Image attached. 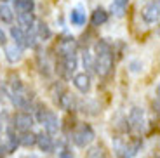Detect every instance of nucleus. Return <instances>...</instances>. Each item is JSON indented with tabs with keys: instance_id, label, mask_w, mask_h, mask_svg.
<instances>
[{
	"instance_id": "nucleus-1",
	"label": "nucleus",
	"mask_w": 160,
	"mask_h": 158,
	"mask_svg": "<svg viewBox=\"0 0 160 158\" xmlns=\"http://www.w3.org/2000/svg\"><path fill=\"white\" fill-rule=\"evenodd\" d=\"M94 51H96V63H94L96 73L101 78H106L113 70V49L106 40L101 38L96 42Z\"/></svg>"
},
{
	"instance_id": "nucleus-2",
	"label": "nucleus",
	"mask_w": 160,
	"mask_h": 158,
	"mask_svg": "<svg viewBox=\"0 0 160 158\" xmlns=\"http://www.w3.org/2000/svg\"><path fill=\"white\" fill-rule=\"evenodd\" d=\"M37 118H38V122L44 125L45 134L52 136V134L58 132V129H59V118H58L56 113H52V111L42 108V110H38V116H37Z\"/></svg>"
},
{
	"instance_id": "nucleus-3",
	"label": "nucleus",
	"mask_w": 160,
	"mask_h": 158,
	"mask_svg": "<svg viewBox=\"0 0 160 158\" xmlns=\"http://www.w3.org/2000/svg\"><path fill=\"white\" fill-rule=\"evenodd\" d=\"M94 137H96V134L92 131V127L87 125V123H82V125L73 132V142H75L78 148L89 146V144L94 141Z\"/></svg>"
},
{
	"instance_id": "nucleus-4",
	"label": "nucleus",
	"mask_w": 160,
	"mask_h": 158,
	"mask_svg": "<svg viewBox=\"0 0 160 158\" xmlns=\"http://www.w3.org/2000/svg\"><path fill=\"white\" fill-rule=\"evenodd\" d=\"M141 16H143V19L146 21V23L153 24L158 21V16H160V5H158V0H153V2H150V4H146L143 7V11H141Z\"/></svg>"
},
{
	"instance_id": "nucleus-5",
	"label": "nucleus",
	"mask_w": 160,
	"mask_h": 158,
	"mask_svg": "<svg viewBox=\"0 0 160 158\" xmlns=\"http://www.w3.org/2000/svg\"><path fill=\"white\" fill-rule=\"evenodd\" d=\"M12 125H14V129H18L21 132H28L33 125V116L30 113H24V111L23 113H16L14 118H12Z\"/></svg>"
},
{
	"instance_id": "nucleus-6",
	"label": "nucleus",
	"mask_w": 160,
	"mask_h": 158,
	"mask_svg": "<svg viewBox=\"0 0 160 158\" xmlns=\"http://www.w3.org/2000/svg\"><path fill=\"white\" fill-rule=\"evenodd\" d=\"M77 51V40L73 37H63V40L58 45V52H59L61 57H66V56H75Z\"/></svg>"
},
{
	"instance_id": "nucleus-7",
	"label": "nucleus",
	"mask_w": 160,
	"mask_h": 158,
	"mask_svg": "<svg viewBox=\"0 0 160 158\" xmlns=\"http://www.w3.org/2000/svg\"><path fill=\"white\" fill-rule=\"evenodd\" d=\"M73 85H75L77 89H78L82 94H87L89 91H91V77H89V73H77L75 77H73Z\"/></svg>"
},
{
	"instance_id": "nucleus-8",
	"label": "nucleus",
	"mask_w": 160,
	"mask_h": 158,
	"mask_svg": "<svg viewBox=\"0 0 160 158\" xmlns=\"http://www.w3.org/2000/svg\"><path fill=\"white\" fill-rule=\"evenodd\" d=\"M129 123L136 131H141L144 127V113L141 108H132L131 110V113H129Z\"/></svg>"
},
{
	"instance_id": "nucleus-9",
	"label": "nucleus",
	"mask_w": 160,
	"mask_h": 158,
	"mask_svg": "<svg viewBox=\"0 0 160 158\" xmlns=\"http://www.w3.org/2000/svg\"><path fill=\"white\" fill-rule=\"evenodd\" d=\"M35 144H38V148L42 151H45V153H51V151L54 150V141H52V137L49 134H44V132L37 134V142Z\"/></svg>"
},
{
	"instance_id": "nucleus-10",
	"label": "nucleus",
	"mask_w": 160,
	"mask_h": 158,
	"mask_svg": "<svg viewBox=\"0 0 160 158\" xmlns=\"http://www.w3.org/2000/svg\"><path fill=\"white\" fill-rule=\"evenodd\" d=\"M5 57H7V61L12 64L18 63V61H21V57H23V49L16 44L7 45V47H5Z\"/></svg>"
},
{
	"instance_id": "nucleus-11",
	"label": "nucleus",
	"mask_w": 160,
	"mask_h": 158,
	"mask_svg": "<svg viewBox=\"0 0 160 158\" xmlns=\"http://www.w3.org/2000/svg\"><path fill=\"white\" fill-rule=\"evenodd\" d=\"M77 68V57L75 56H66V57H61V70H63L64 77H72V73Z\"/></svg>"
},
{
	"instance_id": "nucleus-12",
	"label": "nucleus",
	"mask_w": 160,
	"mask_h": 158,
	"mask_svg": "<svg viewBox=\"0 0 160 158\" xmlns=\"http://www.w3.org/2000/svg\"><path fill=\"white\" fill-rule=\"evenodd\" d=\"M18 23H19L21 30H32L35 24V16L33 12H18Z\"/></svg>"
},
{
	"instance_id": "nucleus-13",
	"label": "nucleus",
	"mask_w": 160,
	"mask_h": 158,
	"mask_svg": "<svg viewBox=\"0 0 160 158\" xmlns=\"http://www.w3.org/2000/svg\"><path fill=\"white\" fill-rule=\"evenodd\" d=\"M106 21H108V12L104 11L103 7H98L96 11L92 12V16H91L92 26H101V24H104Z\"/></svg>"
},
{
	"instance_id": "nucleus-14",
	"label": "nucleus",
	"mask_w": 160,
	"mask_h": 158,
	"mask_svg": "<svg viewBox=\"0 0 160 158\" xmlns=\"http://www.w3.org/2000/svg\"><path fill=\"white\" fill-rule=\"evenodd\" d=\"M85 12L82 11V9H73L72 12H70V21H72L73 26H84L85 24Z\"/></svg>"
},
{
	"instance_id": "nucleus-15",
	"label": "nucleus",
	"mask_w": 160,
	"mask_h": 158,
	"mask_svg": "<svg viewBox=\"0 0 160 158\" xmlns=\"http://www.w3.org/2000/svg\"><path fill=\"white\" fill-rule=\"evenodd\" d=\"M75 104H77V101H75V97H73L72 94L64 92L63 96H59V106L63 108V110L72 111V110H75Z\"/></svg>"
},
{
	"instance_id": "nucleus-16",
	"label": "nucleus",
	"mask_w": 160,
	"mask_h": 158,
	"mask_svg": "<svg viewBox=\"0 0 160 158\" xmlns=\"http://www.w3.org/2000/svg\"><path fill=\"white\" fill-rule=\"evenodd\" d=\"M11 37L14 38V44L16 45H26V33L21 30L19 26H12L11 28Z\"/></svg>"
},
{
	"instance_id": "nucleus-17",
	"label": "nucleus",
	"mask_w": 160,
	"mask_h": 158,
	"mask_svg": "<svg viewBox=\"0 0 160 158\" xmlns=\"http://www.w3.org/2000/svg\"><path fill=\"white\" fill-rule=\"evenodd\" d=\"M127 5H129V0H113L112 2V12L115 16L122 17L127 11Z\"/></svg>"
},
{
	"instance_id": "nucleus-18",
	"label": "nucleus",
	"mask_w": 160,
	"mask_h": 158,
	"mask_svg": "<svg viewBox=\"0 0 160 158\" xmlns=\"http://www.w3.org/2000/svg\"><path fill=\"white\" fill-rule=\"evenodd\" d=\"M0 19H2V23H7V24H11L14 21V12L7 4L0 5Z\"/></svg>"
},
{
	"instance_id": "nucleus-19",
	"label": "nucleus",
	"mask_w": 160,
	"mask_h": 158,
	"mask_svg": "<svg viewBox=\"0 0 160 158\" xmlns=\"http://www.w3.org/2000/svg\"><path fill=\"white\" fill-rule=\"evenodd\" d=\"M14 5L19 12H33V9H35L33 0H14Z\"/></svg>"
},
{
	"instance_id": "nucleus-20",
	"label": "nucleus",
	"mask_w": 160,
	"mask_h": 158,
	"mask_svg": "<svg viewBox=\"0 0 160 158\" xmlns=\"http://www.w3.org/2000/svg\"><path fill=\"white\" fill-rule=\"evenodd\" d=\"M35 30V37H38L40 40H49L51 38V30H49V26L45 23H38V26L37 28H33Z\"/></svg>"
},
{
	"instance_id": "nucleus-21",
	"label": "nucleus",
	"mask_w": 160,
	"mask_h": 158,
	"mask_svg": "<svg viewBox=\"0 0 160 158\" xmlns=\"http://www.w3.org/2000/svg\"><path fill=\"white\" fill-rule=\"evenodd\" d=\"M19 146V137H18L16 134L12 131L7 132V146H5V150H7V153H12V151H16V148Z\"/></svg>"
},
{
	"instance_id": "nucleus-22",
	"label": "nucleus",
	"mask_w": 160,
	"mask_h": 158,
	"mask_svg": "<svg viewBox=\"0 0 160 158\" xmlns=\"http://www.w3.org/2000/svg\"><path fill=\"white\" fill-rule=\"evenodd\" d=\"M35 142H37V134H33V132H23V136L19 137V144H23L24 148L35 146Z\"/></svg>"
},
{
	"instance_id": "nucleus-23",
	"label": "nucleus",
	"mask_w": 160,
	"mask_h": 158,
	"mask_svg": "<svg viewBox=\"0 0 160 158\" xmlns=\"http://www.w3.org/2000/svg\"><path fill=\"white\" fill-rule=\"evenodd\" d=\"M87 158H106V153L101 146H94L87 151Z\"/></svg>"
},
{
	"instance_id": "nucleus-24",
	"label": "nucleus",
	"mask_w": 160,
	"mask_h": 158,
	"mask_svg": "<svg viewBox=\"0 0 160 158\" xmlns=\"http://www.w3.org/2000/svg\"><path fill=\"white\" fill-rule=\"evenodd\" d=\"M84 66L87 68H94V61H92V56L89 54V51L85 49V52H84Z\"/></svg>"
},
{
	"instance_id": "nucleus-25",
	"label": "nucleus",
	"mask_w": 160,
	"mask_h": 158,
	"mask_svg": "<svg viewBox=\"0 0 160 158\" xmlns=\"http://www.w3.org/2000/svg\"><path fill=\"white\" fill-rule=\"evenodd\" d=\"M5 42H7V38H5V32L0 28V45H5Z\"/></svg>"
},
{
	"instance_id": "nucleus-26",
	"label": "nucleus",
	"mask_w": 160,
	"mask_h": 158,
	"mask_svg": "<svg viewBox=\"0 0 160 158\" xmlns=\"http://www.w3.org/2000/svg\"><path fill=\"white\" fill-rule=\"evenodd\" d=\"M5 153H7V150H5V144L2 142V139H0V158H4Z\"/></svg>"
},
{
	"instance_id": "nucleus-27",
	"label": "nucleus",
	"mask_w": 160,
	"mask_h": 158,
	"mask_svg": "<svg viewBox=\"0 0 160 158\" xmlns=\"http://www.w3.org/2000/svg\"><path fill=\"white\" fill-rule=\"evenodd\" d=\"M138 66H139V63H136V61H134V63H131V70L132 71H139V68H138Z\"/></svg>"
},
{
	"instance_id": "nucleus-28",
	"label": "nucleus",
	"mask_w": 160,
	"mask_h": 158,
	"mask_svg": "<svg viewBox=\"0 0 160 158\" xmlns=\"http://www.w3.org/2000/svg\"><path fill=\"white\" fill-rule=\"evenodd\" d=\"M59 158H72V155H70V153H66V151H61Z\"/></svg>"
},
{
	"instance_id": "nucleus-29",
	"label": "nucleus",
	"mask_w": 160,
	"mask_h": 158,
	"mask_svg": "<svg viewBox=\"0 0 160 158\" xmlns=\"http://www.w3.org/2000/svg\"><path fill=\"white\" fill-rule=\"evenodd\" d=\"M122 158H125V156H122Z\"/></svg>"
},
{
	"instance_id": "nucleus-30",
	"label": "nucleus",
	"mask_w": 160,
	"mask_h": 158,
	"mask_svg": "<svg viewBox=\"0 0 160 158\" xmlns=\"http://www.w3.org/2000/svg\"><path fill=\"white\" fill-rule=\"evenodd\" d=\"M4 2H5V0H4Z\"/></svg>"
},
{
	"instance_id": "nucleus-31",
	"label": "nucleus",
	"mask_w": 160,
	"mask_h": 158,
	"mask_svg": "<svg viewBox=\"0 0 160 158\" xmlns=\"http://www.w3.org/2000/svg\"><path fill=\"white\" fill-rule=\"evenodd\" d=\"M32 158H33V156H32Z\"/></svg>"
}]
</instances>
